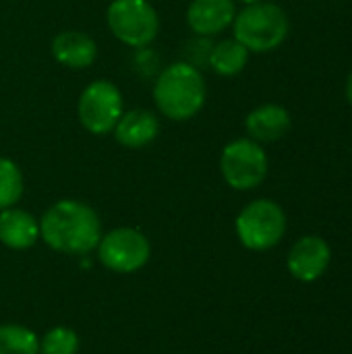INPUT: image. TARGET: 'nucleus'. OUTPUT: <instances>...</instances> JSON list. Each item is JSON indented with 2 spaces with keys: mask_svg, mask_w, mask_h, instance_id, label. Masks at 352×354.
I'll list each match as a JSON object with an SVG mask.
<instances>
[{
  "mask_svg": "<svg viewBox=\"0 0 352 354\" xmlns=\"http://www.w3.org/2000/svg\"><path fill=\"white\" fill-rule=\"evenodd\" d=\"M39 236L58 253L87 255L98 249L102 241V224L89 205L75 199H62L41 216Z\"/></svg>",
  "mask_w": 352,
  "mask_h": 354,
  "instance_id": "nucleus-1",
  "label": "nucleus"
},
{
  "mask_svg": "<svg viewBox=\"0 0 352 354\" xmlns=\"http://www.w3.org/2000/svg\"><path fill=\"white\" fill-rule=\"evenodd\" d=\"M158 110L170 120H189L205 104V81L197 66L174 62L160 73L154 85Z\"/></svg>",
  "mask_w": 352,
  "mask_h": 354,
  "instance_id": "nucleus-2",
  "label": "nucleus"
},
{
  "mask_svg": "<svg viewBox=\"0 0 352 354\" xmlns=\"http://www.w3.org/2000/svg\"><path fill=\"white\" fill-rule=\"evenodd\" d=\"M234 39L249 52L276 50L288 35V17L282 6L274 2H257L245 6L232 21Z\"/></svg>",
  "mask_w": 352,
  "mask_h": 354,
  "instance_id": "nucleus-3",
  "label": "nucleus"
},
{
  "mask_svg": "<svg viewBox=\"0 0 352 354\" xmlns=\"http://www.w3.org/2000/svg\"><path fill=\"white\" fill-rule=\"evenodd\" d=\"M106 21L114 37L131 48H145L160 31L158 12L147 0H112Z\"/></svg>",
  "mask_w": 352,
  "mask_h": 354,
  "instance_id": "nucleus-4",
  "label": "nucleus"
},
{
  "mask_svg": "<svg viewBox=\"0 0 352 354\" xmlns=\"http://www.w3.org/2000/svg\"><path fill=\"white\" fill-rule=\"evenodd\" d=\"M286 232V216L282 207L270 199L251 201L237 218V234L251 251H268L276 247Z\"/></svg>",
  "mask_w": 352,
  "mask_h": 354,
  "instance_id": "nucleus-5",
  "label": "nucleus"
},
{
  "mask_svg": "<svg viewBox=\"0 0 352 354\" xmlns=\"http://www.w3.org/2000/svg\"><path fill=\"white\" fill-rule=\"evenodd\" d=\"M220 170L228 187L237 191H251L268 176V156L257 141L234 139L222 149Z\"/></svg>",
  "mask_w": 352,
  "mask_h": 354,
  "instance_id": "nucleus-6",
  "label": "nucleus"
},
{
  "mask_svg": "<svg viewBox=\"0 0 352 354\" xmlns=\"http://www.w3.org/2000/svg\"><path fill=\"white\" fill-rule=\"evenodd\" d=\"M79 122L91 135H108L122 116V93L106 79L89 83L79 97Z\"/></svg>",
  "mask_w": 352,
  "mask_h": 354,
  "instance_id": "nucleus-7",
  "label": "nucleus"
},
{
  "mask_svg": "<svg viewBox=\"0 0 352 354\" xmlns=\"http://www.w3.org/2000/svg\"><path fill=\"white\" fill-rule=\"evenodd\" d=\"M151 247L143 232L135 228H116L108 232L98 245L100 261L116 272V274H131L141 270L149 259Z\"/></svg>",
  "mask_w": 352,
  "mask_h": 354,
  "instance_id": "nucleus-8",
  "label": "nucleus"
},
{
  "mask_svg": "<svg viewBox=\"0 0 352 354\" xmlns=\"http://www.w3.org/2000/svg\"><path fill=\"white\" fill-rule=\"evenodd\" d=\"M330 247L319 236H303L288 253V270L301 282H313L330 266Z\"/></svg>",
  "mask_w": 352,
  "mask_h": 354,
  "instance_id": "nucleus-9",
  "label": "nucleus"
},
{
  "mask_svg": "<svg viewBox=\"0 0 352 354\" xmlns=\"http://www.w3.org/2000/svg\"><path fill=\"white\" fill-rule=\"evenodd\" d=\"M234 17V0H193L187 8V23L199 37L222 33Z\"/></svg>",
  "mask_w": 352,
  "mask_h": 354,
  "instance_id": "nucleus-10",
  "label": "nucleus"
},
{
  "mask_svg": "<svg viewBox=\"0 0 352 354\" xmlns=\"http://www.w3.org/2000/svg\"><path fill=\"white\" fill-rule=\"evenodd\" d=\"M290 124H293L290 112L280 104H263L253 112H249L245 120L249 137L257 143L280 141L290 131Z\"/></svg>",
  "mask_w": 352,
  "mask_h": 354,
  "instance_id": "nucleus-11",
  "label": "nucleus"
},
{
  "mask_svg": "<svg viewBox=\"0 0 352 354\" xmlns=\"http://www.w3.org/2000/svg\"><path fill=\"white\" fill-rule=\"evenodd\" d=\"M52 56L68 68H87L98 56L95 41L83 31H60L52 39Z\"/></svg>",
  "mask_w": 352,
  "mask_h": 354,
  "instance_id": "nucleus-12",
  "label": "nucleus"
},
{
  "mask_svg": "<svg viewBox=\"0 0 352 354\" xmlns=\"http://www.w3.org/2000/svg\"><path fill=\"white\" fill-rule=\"evenodd\" d=\"M112 133L120 145H124L129 149H139V147L149 145L158 137L160 122L149 110L137 108V110L122 112V116L116 122Z\"/></svg>",
  "mask_w": 352,
  "mask_h": 354,
  "instance_id": "nucleus-13",
  "label": "nucleus"
},
{
  "mask_svg": "<svg viewBox=\"0 0 352 354\" xmlns=\"http://www.w3.org/2000/svg\"><path fill=\"white\" fill-rule=\"evenodd\" d=\"M39 236V222L23 209L8 207L0 212V241L8 249H29Z\"/></svg>",
  "mask_w": 352,
  "mask_h": 354,
  "instance_id": "nucleus-14",
  "label": "nucleus"
},
{
  "mask_svg": "<svg viewBox=\"0 0 352 354\" xmlns=\"http://www.w3.org/2000/svg\"><path fill=\"white\" fill-rule=\"evenodd\" d=\"M247 60H249V50L239 39L232 37V39H222L212 48L207 64L214 68V73L222 77H234L247 66Z\"/></svg>",
  "mask_w": 352,
  "mask_h": 354,
  "instance_id": "nucleus-15",
  "label": "nucleus"
},
{
  "mask_svg": "<svg viewBox=\"0 0 352 354\" xmlns=\"http://www.w3.org/2000/svg\"><path fill=\"white\" fill-rule=\"evenodd\" d=\"M0 354H39V340L29 328L0 326Z\"/></svg>",
  "mask_w": 352,
  "mask_h": 354,
  "instance_id": "nucleus-16",
  "label": "nucleus"
},
{
  "mask_svg": "<svg viewBox=\"0 0 352 354\" xmlns=\"http://www.w3.org/2000/svg\"><path fill=\"white\" fill-rule=\"evenodd\" d=\"M23 195V174L19 166L0 156V212L12 207Z\"/></svg>",
  "mask_w": 352,
  "mask_h": 354,
  "instance_id": "nucleus-17",
  "label": "nucleus"
},
{
  "mask_svg": "<svg viewBox=\"0 0 352 354\" xmlns=\"http://www.w3.org/2000/svg\"><path fill=\"white\" fill-rule=\"evenodd\" d=\"M41 354H77L79 336L68 328H54L39 340Z\"/></svg>",
  "mask_w": 352,
  "mask_h": 354,
  "instance_id": "nucleus-18",
  "label": "nucleus"
},
{
  "mask_svg": "<svg viewBox=\"0 0 352 354\" xmlns=\"http://www.w3.org/2000/svg\"><path fill=\"white\" fill-rule=\"evenodd\" d=\"M346 100L351 102L352 106V73L349 75V79H346Z\"/></svg>",
  "mask_w": 352,
  "mask_h": 354,
  "instance_id": "nucleus-19",
  "label": "nucleus"
},
{
  "mask_svg": "<svg viewBox=\"0 0 352 354\" xmlns=\"http://www.w3.org/2000/svg\"><path fill=\"white\" fill-rule=\"evenodd\" d=\"M239 2H243V4H257V2H263V0H239Z\"/></svg>",
  "mask_w": 352,
  "mask_h": 354,
  "instance_id": "nucleus-20",
  "label": "nucleus"
}]
</instances>
